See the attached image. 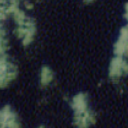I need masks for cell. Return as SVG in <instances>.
<instances>
[{"instance_id": "3957f363", "label": "cell", "mask_w": 128, "mask_h": 128, "mask_svg": "<svg viewBox=\"0 0 128 128\" xmlns=\"http://www.w3.org/2000/svg\"><path fill=\"white\" fill-rule=\"evenodd\" d=\"M127 72V63L122 58V56H115L109 67V74L111 78H119L122 73L126 74Z\"/></svg>"}, {"instance_id": "5b68a950", "label": "cell", "mask_w": 128, "mask_h": 128, "mask_svg": "<svg viewBox=\"0 0 128 128\" xmlns=\"http://www.w3.org/2000/svg\"><path fill=\"white\" fill-rule=\"evenodd\" d=\"M72 108L75 112H80L87 109V97L82 93L74 96L72 99Z\"/></svg>"}, {"instance_id": "277c9868", "label": "cell", "mask_w": 128, "mask_h": 128, "mask_svg": "<svg viewBox=\"0 0 128 128\" xmlns=\"http://www.w3.org/2000/svg\"><path fill=\"white\" fill-rule=\"evenodd\" d=\"M114 53L116 56H124L127 54V28H122L119 39L114 45Z\"/></svg>"}, {"instance_id": "52a82bcc", "label": "cell", "mask_w": 128, "mask_h": 128, "mask_svg": "<svg viewBox=\"0 0 128 128\" xmlns=\"http://www.w3.org/2000/svg\"><path fill=\"white\" fill-rule=\"evenodd\" d=\"M84 1H85V2H86V3H89V2H92V1H93V0H84Z\"/></svg>"}, {"instance_id": "8992f818", "label": "cell", "mask_w": 128, "mask_h": 128, "mask_svg": "<svg viewBox=\"0 0 128 128\" xmlns=\"http://www.w3.org/2000/svg\"><path fill=\"white\" fill-rule=\"evenodd\" d=\"M53 78V73L52 71L47 67V66H44L42 67L41 69V74H40V82L42 85H48L51 80Z\"/></svg>"}, {"instance_id": "7a4b0ae2", "label": "cell", "mask_w": 128, "mask_h": 128, "mask_svg": "<svg viewBox=\"0 0 128 128\" xmlns=\"http://www.w3.org/2000/svg\"><path fill=\"white\" fill-rule=\"evenodd\" d=\"M0 126L1 127H18L20 124L17 122L16 114L10 109L8 105L0 110Z\"/></svg>"}, {"instance_id": "6da1fadb", "label": "cell", "mask_w": 128, "mask_h": 128, "mask_svg": "<svg viewBox=\"0 0 128 128\" xmlns=\"http://www.w3.org/2000/svg\"><path fill=\"white\" fill-rule=\"evenodd\" d=\"M17 75L15 65L10 63L6 55L0 56V88L6 87Z\"/></svg>"}]
</instances>
